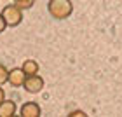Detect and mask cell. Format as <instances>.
Instances as JSON below:
<instances>
[{"label": "cell", "mask_w": 122, "mask_h": 117, "mask_svg": "<svg viewBox=\"0 0 122 117\" xmlns=\"http://www.w3.org/2000/svg\"><path fill=\"white\" fill-rule=\"evenodd\" d=\"M16 115V101L14 100H4L0 103V117Z\"/></svg>", "instance_id": "cell-6"}, {"label": "cell", "mask_w": 122, "mask_h": 117, "mask_svg": "<svg viewBox=\"0 0 122 117\" xmlns=\"http://www.w3.org/2000/svg\"><path fill=\"white\" fill-rule=\"evenodd\" d=\"M47 11L54 19H66L73 12V4L71 0H49Z\"/></svg>", "instance_id": "cell-1"}, {"label": "cell", "mask_w": 122, "mask_h": 117, "mask_svg": "<svg viewBox=\"0 0 122 117\" xmlns=\"http://www.w3.org/2000/svg\"><path fill=\"white\" fill-rule=\"evenodd\" d=\"M33 4H35V0H14V5H18L21 11H28V9H31Z\"/></svg>", "instance_id": "cell-8"}, {"label": "cell", "mask_w": 122, "mask_h": 117, "mask_svg": "<svg viewBox=\"0 0 122 117\" xmlns=\"http://www.w3.org/2000/svg\"><path fill=\"white\" fill-rule=\"evenodd\" d=\"M70 115H73V117H82V115H86V112H82V110H73V112H70Z\"/></svg>", "instance_id": "cell-11"}, {"label": "cell", "mask_w": 122, "mask_h": 117, "mask_svg": "<svg viewBox=\"0 0 122 117\" xmlns=\"http://www.w3.org/2000/svg\"><path fill=\"white\" fill-rule=\"evenodd\" d=\"M4 100H5V91L2 89V86H0V103H2Z\"/></svg>", "instance_id": "cell-12"}, {"label": "cell", "mask_w": 122, "mask_h": 117, "mask_svg": "<svg viewBox=\"0 0 122 117\" xmlns=\"http://www.w3.org/2000/svg\"><path fill=\"white\" fill-rule=\"evenodd\" d=\"M23 87H25L28 93H31V94L40 93V91H42V87H44V79H42V77L38 75V74L26 75V80H25Z\"/></svg>", "instance_id": "cell-3"}, {"label": "cell", "mask_w": 122, "mask_h": 117, "mask_svg": "<svg viewBox=\"0 0 122 117\" xmlns=\"http://www.w3.org/2000/svg\"><path fill=\"white\" fill-rule=\"evenodd\" d=\"M5 82H9V70L0 63V86L5 84Z\"/></svg>", "instance_id": "cell-9"}, {"label": "cell", "mask_w": 122, "mask_h": 117, "mask_svg": "<svg viewBox=\"0 0 122 117\" xmlns=\"http://www.w3.org/2000/svg\"><path fill=\"white\" fill-rule=\"evenodd\" d=\"M2 16L5 18L9 26H18V25H21V21H23V11L14 4L5 5L2 9Z\"/></svg>", "instance_id": "cell-2"}, {"label": "cell", "mask_w": 122, "mask_h": 117, "mask_svg": "<svg viewBox=\"0 0 122 117\" xmlns=\"http://www.w3.org/2000/svg\"><path fill=\"white\" fill-rule=\"evenodd\" d=\"M21 115L23 117H38L40 115V105L38 103H35V101H26L23 107H21Z\"/></svg>", "instance_id": "cell-5"}, {"label": "cell", "mask_w": 122, "mask_h": 117, "mask_svg": "<svg viewBox=\"0 0 122 117\" xmlns=\"http://www.w3.org/2000/svg\"><path fill=\"white\" fill-rule=\"evenodd\" d=\"M7 21H5V18H4V16H2V12H0V33H2V32H5V28H7Z\"/></svg>", "instance_id": "cell-10"}, {"label": "cell", "mask_w": 122, "mask_h": 117, "mask_svg": "<svg viewBox=\"0 0 122 117\" xmlns=\"http://www.w3.org/2000/svg\"><path fill=\"white\" fill-rule=\"evenodd\" d=\"M21 68L25 70L26 75H33V74H38V68H40V65H38L35 59H25L23 65H21Z\"/></svg>", "instance_id": "cell-7"}, {"label": "cell", "mask_w": 122, "mask_h": 117, "mask_svg": "<svg viewBox=\"0 0 122 117\" xmlns=\"http://www.w3.org/2000/svg\"><path fill=\"white\" fill-rule=\"evenodd\" d=\"M26 80V74L23 68H12L9 70V84L12 87H21Z\"/></svg>", "instance_id": "cell-4"}]
</instances>
